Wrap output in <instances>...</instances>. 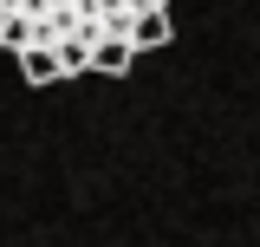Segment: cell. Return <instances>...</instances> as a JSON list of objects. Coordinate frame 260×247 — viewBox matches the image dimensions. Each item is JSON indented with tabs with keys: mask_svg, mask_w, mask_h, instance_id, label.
<instances>
[{
	"mask_svg": "<svg viewBox=\"0 0 260 247\" xmlns=\"http://www.w3.org/2000/svg\"><path fill=\"white\" fill-rule=\"evenodd\" d=\"M169 0H162V7H130V20H124V39L130 46H137V59H143V52H156V46H169Z\"/></svg>",
	"mask_w": 260,
	"mask_h": 247,
	"instance_id": "obj_1",
	"label": "cell"
},
{
	"mask_svg": "<svg viewBox=\"0 0 260 247\" xmlns=\"http://www.w3.org/2000/svg\"><path fill=\"white\" fill-rule=\"evenodd\" d=\"M130 65H137V46H130L124 33H91V65H85V72H104V78H124Z\"/></svg>",
	"mask_w": 260,
	"mask_h": 247,
	"instance_id": "obj_2",
	"label": "cell"
},
{
	"mask_svg": "<svg viewBox=\"0 0 260 247\" xmlns=\"http://www.w3.org/2000/svg\"><path fill=\"white\" fill-rule=\"evenodd\" d=\"M13 59H20V72H26V85H52V78H65V72H59V52H52V39H26Z\"/></svg>",
	"mask_w": 260,
	"mask_h": 247,
	"instance_id": "obj_3",
	"label": "cell"
},
{
	"mask_svg": "<svg viewBox=\"0 0 260 247\" xmlns=\"http://www.w3.org/2000/svg\"><path fill=\"white\" fill-rule=\"evenodd\" d=\"M26 39H32V13H20V7H7V13H0V46H7V52H20Z\"/></svg>",
	"mask_w": 260,
	"mask_h": 247,
	"instance_id": "obj_4",
	"label": "cell"
},
{
	"mask_svg": "<svg viewBox=\"0 0 260 247\" xmlns=\"http://www.w3.org/2000/svg\"><path fill=\"white\" fill-rule=\"evenodd\" d=\"M124 7H162V0H124Z\"/></svg>",
	"mask_w": 260,
	"mask_h": 247,
	"instance_id": "obj_5",
	"label": "cell"
},
{
	"mask_svg": "<svg viewBox=\"0 0 260 247\" xmlns=\"http://www.w3.org/2000/svg\"><path fill=\"white\" fill-rule=\"evenodd\" d=\"M0 13H7V0H0Z\"/></svg>",
	"mask_w": 260,
	"mask_h": 247,
	"instance_id": "obj_6",
	"label": "cell"
}]
</instances>
